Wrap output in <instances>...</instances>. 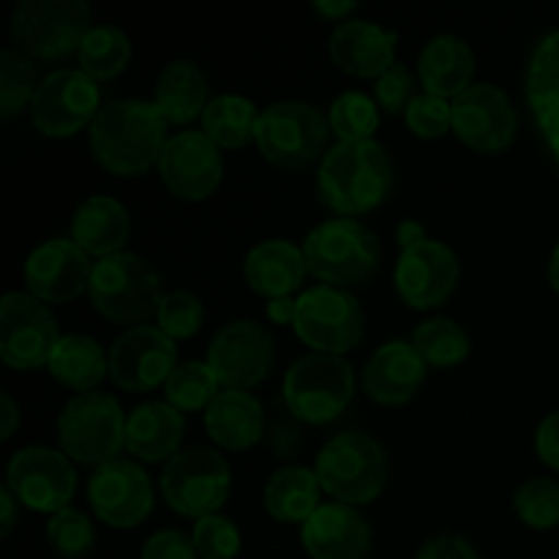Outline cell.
<instances>
[{"mask_svg":"<svg viewBox=\"0 0 559 559\" xmlns=\"http://www.w3.org/2000/svg\"><path fill=\"white\" fill-rule=\"evenodd\" d=\"M167 126L156 102L112 98L98 109L87 142L93 158L112 175H142L162 158Z\"/></svg>","mask_w":559,"mask_h":559,"instance_id":"obj_1","label":"cell"},{"mask_svg":"<svg viewBox=\"0 0 559 559\" xmlns=\"http://www.w3.org/2000/svg\"><path fill=\"white\" fill-rule=\"evenodd\" d=\"M393 189V162L377 140L336 142L317 169V197L342 218L360 216L388 200Z\"/></svg>","mask_w":559,"mask_h":559,"instance_id":"obj_2","label":"cell"},{"mask_svg":"<svg viewBox=\"0 0 559 559\" xmlns=\"http://www.w3.org/2000/svg\"><path fill=\"white\" fill-rule=\"evenodd\" d=\"M314 473L328 497L355 508L382 495L391 464L380 440L364 431H342L317 453Z\"/></svg>","mask_w":559,"mask_h":559,"instance_id":"obj_3","label":"cell"},{"mask_svg":"<svg viewBox=\"0 0 559 559\" xmlns=\"http://www.w3.org/2000/svg\"><path fill=\"white\" fill-rule=\"evenodd\" d=\"M380 240L355 218H328L304 240L306 267L331 287H353L374 276L380 267Z\"/></svg>","mask_w":559,"mask_h":559,"instance_id":"obj_4","label":"cell"},{"mask_svg":"<svg viewBox=\"0 0 559 559\" xmlns=\"http://www.w3.org/2000/svg\"><path fill=\"white\" fill-rule=\"evenodd\" d=\"M126 418L129 415L109 393H76L58 415L60 451L93 467L115 462L126 448Z\"/></svg>","mask_w":559,"mask_h":559,"instance_id":"obj_5","label":"cell"},{"mask_svg":"<svg viewBox=\"0 0 559 559\" xmlns=\"http://www.w3.org/2000/svg\"><path fill=\"white\" fill-rule=\"evenodd\" d=\"M98 314L112 322H140L158 311L162 304V276L145 257L134 251L102 257L93 262L87 287Z\"/></svg>","mask_w":559,"mask_h":559,"instance_id":"obj_6","label":"cell"},{"mask_svg":"<svg viewBox=\"0 0 559 559\" xmlns=\"http://www.w3.org/2000/svg\"><path fill=\"white\" fill-rule=\"evenodd\" d=\"M355 396V369L344 355L309 353L284 374V402L298 420L331 424Z\"/></svg>","mask_w":559,"mask_h":559,"instance_id":"obj_7","label":"cell"},{"mask_svg":"<svg viewBox=\"0 0 559 559\" xmlns=\"http://www.w3.org/2000/svg\"><path fill=\"white\" fill-rule=\"evenodd\" d=\"M91 27L85 0H20L11 11V36L31 58L60 60L76 52Z\"/></svg>","mask_w":559,"mask_h":559,"instance_id":"obj_8","label":"cell"},{"mask_svg":"<svg viewBox=\"0 0 559 559\" xmlns=\"http://www.w3.org/2000/svg\"><path fill=\"white\" fill-rule=\"evenodd\" d=\"M162 495L180 516L202 519L218 513L233 489V469L213 448H186L162 469Z\"/></svg>","mask_w":559,"mask_h":559,"instance_id":"obj_9","label":"cell"},{"mask_svg":"<svg viewBox=\"0 0 559 559\" xmlns=\"http://www.w3.org/2000/svg\"><path fill=\"white\" fill-rule=\"evenodd\" d=\"M328 129L331 123L317 104L287 98L262 109L254 142L273 164L304 167L328 153Z\"/></svg>","mask_w":559,"mask_h":559,"instance_id":"obj_10","label":"cell"},{"mask_svg":"<svg viewBox=\"0 0 559 559\" xmlns=\"http://www.w3.org/2000/svg\"><path fill=\"white\" fill-rule=\"evenodd\" d=\"M295 333L314 353L344 355L355 349L364 338L366 314L360 300L349 289L317 284L300 293Z\"/></svg>","mask_w":559,"mask_h":559,"instance_id":"obj_11","label":"cell"},{"mask_svg":"<svg viewBox=\"0 0 559 559\" xmlns=\"http://www.w3.org/2000/svg\"><path fill=\"white\" fill-rule=\"evenodd\" d=\"M52 311L31 293H5L0 298V358L11 369L49 366L60 342Z\"/></svg>","mask_w":559,"mask_h":559,"instance_id":"obj_12","label":"cell"},{"mask_svg":"<svg viewBox=\"0 0 559 559\" xmlns=\"http://www.w3.org/2000/svg\"><path fill=\"white\" fill-rule=\"evenodd\" d=\"M276 342L257 320H233L218 328L207 347V364L224 391H249L273 369Z\"/></svg>","mask_w":559,"mask_h":559,"instance_id":"obj_13","label":"cell"},{"mask_svg":"<svg viewBox=\"0 0 559 559\" xmlns=\"http://www.w3.org/2000/svg\"><path fill=\"white\" fill-rule=\"evenodd\" d=\"M102 107V93L93 76L82 69H58L44 76L38 85L31 104V118L44 136L63 140L91 126Z\"/></svg>","mask_w":559,"mask_h":559,"instance_id":"obj_14","label":"cell"},{"mask_svg":"<svg viewBox=\"0 0 559 559\" xmlns=\"http://www.w3.org/2000/svg\"><path fill=\"white\" fill-rule=\"evenodd\" d=\"M5 486L20 506L38 513H58L69 508L76 491V473L71 459L58 448L27 445L9 459Z\"/></svg>","mask_w":559,"mask_h":559,"instance_id":"obj_15","label":"cell"},{"mask_svg":"<svg viewBox=\"0 0 559 559\" xmlns=\"http://www.w3.org/2000/svg\"><path fill=\"white\" fill-rule=\"evenodd\" d=\"M453 134L478 153H500L513 142L519 112L511 96L491 82H475L451 102Z\"/></svg>","mask_w":559,"mask_h":559,"instance_id":"obj_16","label":"cell"},{"mask_svg":"<svg viewBox=\"0 0 559 559\" xmlns=\"http://www.w3.org/2000/svg\"><path fill=\"white\" fill-rule=\"evenodd\" d=\"M178 366V347L153 325H134L109 347V380L123 391H151L167 382Z\"/></svg>","mask_w":559,"mask_h":559,"instance_id":"obj_17","label":"cell"},{"mask_svg":"<svg viewBox=\"0 0 559 559\" xmlns=\"http://www.w3.org/2000/svg\"><path fill=\"white\" fill-rule=\"evenodd\" d=\"M87 500L104 524L131 530L145 522L153 511L151 475L129 459L102 464L87 480Z\"/></svg>","mask_w":559,"mask_h":559,"instance_id":"obj_18","label":"cell"},{"mask_svg":"<svg viewBox=\"0 0 559 559\" xmlns=\"http://www.w3.org/2000/svg\"><path fill=\"white\" fill-rule=\"evenodd\" d=\"M158 173L167 189L180 200H207L224 178L222 147L205 131H178L164 145Z\"/></svg>","mask_w":559,"mask_h":559,"instance_id":"obj_19","label":"cell"},{"mask_svg":"<svg viewBox=\"0 0 559 559\" xmlns=\"http://www.w3.org/2000/svg\"><path fill=\"white\" fill-rule=\"evenodd\" d=\"M459 276H462V265H459L456 251L442 240L429 238L399 254L393 282L404 304L426 311L451 298Z\"/></svg>","mask_w":559,"mask_h":559,"instance_id":"obj_20","label":"cell"},{"mask_svg":"<svg viewBox=\"0 0 559 559\" xmlns=\"http://www.w3.org/2000/svg\"><path fill=\"white\" fill-rule=\"evenodd\" d=\"M93 262L85 249L66 238L38 243L25 260V284L44 304H69L91 287Z\"/></svg>","mask_w":559,"mask_h":559,"instance_id":"obj_21","label":"cell"},{"mask_svg":"<svg viewBox=\"0 0 559 559\" xmlns=\"http://www.w3.org/2000/svg\"><path fill=\"white\" fill-rule=\"evenodd\" d=\"M300 544L311 559H366L371 527L364 513L344 502H322L304 524Z\"/></svg>","mask_w":559,"mask_h":559,"instance_id":"obj_22","label":"cell"},{"mask_svg":"<svg viewBox=\"0 0 559 559\" xmlns=\"http://www.w3.org/2000/svg\"><path fill=\"white\" fill-rule=\"evenodd\" d=\"M426 360L413 342L393 338L380 344L360 371L364 393L377 404H404L418 396L426 380Z\"/></svg>","mask_w":559,"mask_h":559,"instance_id":"obj_23","label":"cell"},{"mask_svg":"<svg viewBox=\"0 0 559 559\" xmlns=\"http://www.w3.org/2000/svg\"><path fill=\"white\" fill-rule=\"evenodd\" d=\"M396 33L369 20H344L333 27L328 55L353 76H382L396 63Z\"/></svg>","mask_w":559,"mask_h":559,"instance_id":"obj_24","label":"cell"},{"mask_svg":"<svg viewBox=\"0 0 559 559\" xmlns=\"http://www.w3.org/2000/svg\"><path fill=\"white\" fill-rule=\"evenodd\" d=\"M527 102L559 167V27L540 36L530 55Z\"/></svg>","mask_w":559,"mask_h":559,"instance_id":"obj_25","label":"cell"},{"mask_svg":"<svg viewBox=\"0 0 559 559\" xmlns=\"http://www.w3.org/2000/svg\"><path fill=\"white\" fill-rule=\"evenodd\" d=\"M186 418L169 402H145L126 418V451L140 462H164L180 453Z\"/></svg>","mask_w":559,"mask_h":559,"instance_id":"obj_26","label":"cell"},{"mask_svg":"<svg viewBox=\"0 0 559 559\" xmlns=\"http://www.w3.org/2000/svg\"><path fill=\"white\" fill-rule=\"evenodd\" d=\"M306 271L309 267H306L304 246H295L293 240L284 238L262 240L246 254L243 262V276L249 287L271 300L289 298L304 284Z\"/></svg>","mask_w":559,"mask_h":559,"instance_id":"obj_27","label":"cell"},{"mask_svg":"<svg viewBox=\"0 0 559 559\" xmlns=\"http://www.w3.org/2000/svg\"><path fill=\"white\" fill-rule=\"evenodd\" d=\"M131 235V213L120 200L93 194L71 216V240L91 257L118 254Z\"/></svg>","mask_w":559,"mask_h":559,"instance_id":"obj_28","label":"cell"},{"mask_svg":"<svg viewBox=\"0 0 559 559\" xmlns=\"http://www.w3.org/2000/svg\"><path fill=\"white\" fill-rule=\"evenodd\" d=\"M475 55L469 44L456 33H440L431 38L418 58V76L426 93L456 98L473 85Z\"/></svg>","mask_w":559,"mask_h":559,"instance_id":"obj_29","label":"cell"},{"mask_svg":"<svg viewBox=\"0 0 559 559\" xmlns=\"http://www.w3.org/2000/svg\"><path fill=\"white\" fill-rule=\"evenodd\" d=\"M205 429L216 445L227 451H246L260 442L265 409L254 393L222 391L205 409Z\"/></svg>","mask_w":559,"mask_h":559,"instance_id":"obj_30","label":"cell"},{"mask_svg":"<svg viewBox=\"0 0 559 559\" xmlns=\"http://www.w3.org/2000/svg\"><path fill=\"white\" fill-rule=\"evenodd\" d=\"M207 76L197 60H169L156 80V104L169 123H191L207 109Z\"/></svg>","mask_w":559,"mask_h":559,"instance_id":"obj_31","label":"cell"},{"mask_svg":"<svg viewBox=\"0 0 559 559\" xmlns=\"http://www.w3.org/2000/svg\"><path fill=\"white\" fill-rule=\"evenodd\" d=\"M47 369L52 371L60 385L91 393L109 374V355L96 338L85 336V333H66L55 347Z\"/></svg>","mask_w":559,"mask_h":559,"instance_id":"obj_32","label":"cell"},{"mask_svg":"<svg viewBox=\"0 0 559 559\" xmlns=\"http://www.w3.org/2000/svg\"><path fill=\"white\" fill-rule=\"evenodd\" d=\"M320 491L322 486L314 469L289 464V467L276 469L271 475L262 500H265L267 513L273 519H278V522L304 524L322 506Z\"/></svg>","mask_w":559,"mask_h":559,"instance_id":"obj_33","label":"cell"},{"mask_svg":"<svg viewBox=\"0 0 559 559\" xmlns=\"http://www.w3.org/2000/svg\"><path fill=\"white\" fill-rule=\"evenodd\" d=\"M260 109L251 98L238 93H222L211 98L207 109L202 112V131L216 142L218 147H243L254 140Z\"/></svg>","mask_w":559,"mask_h":559,"instance_id":"obj_34","label":"cell"},{"mask_svg":"<svg viewBox=\"0 0 559 559\" xmlns=\"http://www.w3.org/2000/svg\"><path fill=\"white\" fill-rule=\"evenodd\" d=\"M82 71L93 80H112L129 66L131 60V38L118 25H93L87 36L82 38L76 49Z\"/></svg>","mask_w":559,"mask_h":559,"instance_id":"obj_35","label":"cell"},{"mask_svg":"<svg viewBox=\"0 0 559 559\" xmlns=\"http://www.w3.org/2000/svg\"><path fill=\"white\" fill-rule=\"evenodd\" d=\"M413 344L426 366H437V369H451L462 364L473 349L469 333L451 317H431L420 322L413 333Z\"/></svg>","mask_w":559,"mask_h":559,"instance_id":"obj_36","label":"cell"},{"mask_svg":"<svg viewBox=\"0 0 559 559\" xmlns=\"http://www.w3.org/2000/svg\"><path fill=\"white\" fill-rule=\"evenodd\" d=\"M218 393V377L207 360H183L164 382V402L178 407L180 413L207 409Z\"/></svg>","mask_w":559,"mask_h":559,"instance_id":"obj_37","label":"cell"},{"mask_svg":"<svg viewBox=\"0 0 559 559\" xmlns=\"http://www.w3.org/2000/svg\"><path fill=\"white\" fill-rule=\"evenodd\" d=\"M328 123L338 142L374 140V131L380 126V104L364 91H344L333 98L328 109Z\"/></svg>","mask_w":559,"mask_h":559,"instance_id":"obj_38","label":"cell"},{"mask_svg":"<svg viewBox=\"0 0 559 559\" xmlns=\"http://www.w3.org/2000/svg\"><path fill=\"white\" fill-rule=\"evenodd\" d=\"M38 71L31 55L22 49L0 52V118H11L25 104H33L38 91Z\"/></svg>","mask_w":559,"mask_h":559,"instance_id":"obj_39","label":"cell"},{"mask_svg":"<svg viewBox=\"0 0 559 559\" xmlns=\"http://www.w3.org/2000/svg\"><path fill=\"white\" fill-rule=\"evenodd\" d=\"M516 516L533 530L559 527V480L555 478H530L513 495Z\"/></svg>","mask_w":559,"mask_h":559,"instance_id":"obj_40","label":"cell"},{"mask_svg":"<svg viewBox=\"0 0 559 559\" xmlns=\"http://www.w3.org/2000/svg\"><path fill=\"white\" fill-rule=\"evenodd\" d=\"M47 540L60 559H85L96 544V530L85 511L69 506L49 516Z\"/></svg>","mask_w":559,"mask_h":559,"instance_id":"obj_41","label":"cell"},{"mask_svg":"<svg viewBox=\"0 0 559 559\" xmlns=\"http://www.w3.org/2000/svg\"><path fill=\"white\" fill-rule=\"evenodd\" d=\"M156 322L173 342L191 338L205 322V306L189 289H173L162 298L156 311Z\"/></svg>","mask_w":559,"mask_h":559,"instance_id":"obj_42","label":"cell"},{"mask_svg":"<svg viewBox=\"0 0 559 559\" xmlns=\"http://www.w3.org/2000/svg\"><path fill=\"white\" fill-rule=\"evenodd\" d=\"M191 540H194L200 559H235L240 555V544H243L238 524L222 513L197 519Z\"/></svg>","mask_w":559,"mask_h":559,"instance_id":"obj_43","label":"cell"},{"mask_svg":"<svg viewBox=\"0 0 559 559\" xmlns=\"http://www.w3.org/2000/svg\"><path fill=\"white\" fill-rule=\"evenodd\" d=\"M404 118H407L409 131H413L415 136H424V140H440L442 134L453 131L451 102L442 96H435V93H420V96L409 104Z\"/></svg>","mask_w":559,"mask_h":559,"instance_id":"obj_44","label":"cell"},{"mask_svg":"<svg viewBox=\"0 0 559 559\" xmlns=\"http://www.w3.org/2000/svg\"><path fill=\"white\" fill-rule=\"evenodd\" d=\"M418 87H415V74L409 71L407 63H393L391 69L382 76H377L374 85V102L380 104L385 112L391 115H404L409 109V104L418 98Z\"/></svg>","mask_w":559,"mask_h":559,"instance_id":"obj_45","label":"cell"},{"mask_svg":"<svg viewBox=\"0 0 559 559\" xmlns=\"http://www.w3.org/2000/svg\"><path fill=\"white\" fill-rule=\"evenodd\" d=\"M140 559H200L194 540L180 530H158L142 546Z\"/></svg>","mask_w":559,"mask_h":559,"instance_id":"obj_46","label":"cell"},{"mask_svg":"<svg viewBox=\"0 0 559 559\" xmlns=\"http://www.w3.org/2000/svg\"><path fill=\"white\" fill-rule=\"evenodd\" d=\"M415 559H480L475 546L462 535H437L426 540Z\"/></svg>","mask_w":559,"mask_h":559,"instance_id":"obj_47","label":"cell"},{"mask_svg":"<svg viewBox=\"0 0 559 559\" xmlns=\"http://www.w3.org/2000/svg\"><path fill=\"white\" fill-rule=\"evenodd\" d=\"M535 448H538V456L544 459L549 467L559 469V409L546 415L538 424V431H535Z\"/></svg>","mask_w":559,"mask_h":559,"instance_id":"obj_48","label":"cell"},{"mask_svg":"<svg viewBox=\"0 0 559 559\" xmlns=\"http://www.w3.org/2000/svg\"><path fill=\"white\" fill-rule=\"evenodd\" d=\"M22 424V409L11 393H0V440L9 442Z\"/></svg>","mask_w":559,"mask_h":559,"instance_id":"obj_49","label":"cell"},{"mask_svg":"<svg viewBox=\"0 0 559 559\" xmlns=\"http://www.w3.org/2000/svg\"><path fill=\"white\" fill-rule=\"evenodd\" d=\"M16 511H20V500L9 486H0V538H9L11 530L16 524Z\"/></svg>","mask_w":559,"mask_h":559,"instance_id":"obj_50","label":"cell"},{"mask_svg":"<svg viewBox=\"0 0 559 559\" xmlns=\"http://www.w3.org/2000/svg\"><path fill=\"white\" fill-rule=\"evenodd\" d=\"M355 0H311V9L322 14L325 20H347L349 11H355Z\"/></svg>","mask_w":559,"mask_h":559,"instance_id":"obj_51","label":"cell"},{"mask_svg":"<svg viewBox=\"0 0 559 559\" xmlns=\"http://www.w3.org/2000/svg\"><path fill=\"white\" fill-rule=\"evenodd\" d=\"M295 314H298V300L276 298L267 304V317L278 325H295Z\"/></svg>","mask_w":559,"mask_h":559,"instance_id":"obj_52","label":"cell"},{"mask_svg":"<svg viewBox=\"0 0 559 559\" xmlns=\"http://www.w3.org/2000/svg\"><path fill=\"white\" fill-rule=\"evenodd\" d=\"M396 240H399V246H402V251H404V249H413V246L424 243V240H429V238H426L424 224L415 222V218H407V222L399 224Z\"/></svg>","mask_w":559,"mask_h":559,"instance_id":"obj_53","label":"cell"},{"mask_svg":"<svg viewBox=\"0 0 559 559\" xmlns=\"http://www.w3.org/2000/svg\"><path fill=\"white\" fill-rule=\"evenodd\" d=\"M549 284L559 293V243L551 251V260H549Z\"/></svg>","mask_w":559,"mask_h":559,"instance_id":"obj_54","label":"cell"}]
</instances>
